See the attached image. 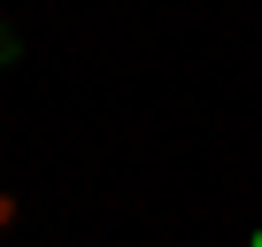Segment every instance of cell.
<instances>
[{"label": "cell", "mask_w": 262, "mask_h": 247, "mask_svg": "<svg viewBox=\"0 0 262 247\" xmlns=\"http://www.w3.org/2000/svg\"><path fill=\"white\" fill-rule=\"evenodd\" d=\"M247 247H262V232H254V239H247Z\"/></svg>", "instance_id": "cell-3"}, {"label": "cell", "mask_w": 262, "mask_h": 247, "mask_svg": "<svg viewBox=\"0 0 262 247\" xmlns=\"http://www.w3.org/2000/svg\"><path fill=\"white\" fill-rule=\"evenodd\" d=\"M16 62H24V31H16V24H0V70H16Z\"/></svg>", "instance_id": "cell-1"}, {"label": "cell", "mask_w": 262, "mask_h": 247, "mask_svg": "<svg viewBox=\"0 0 262 247\" xmlns=\"http://www.w3.org/2000/svg\"><path fill=\"white\" fill-rule=\"evenodd\" d=\"M16 216H24V201H16V193H0V232H16Z\"/></svg>", "instance_id": "cell-2"}]
</instances>
